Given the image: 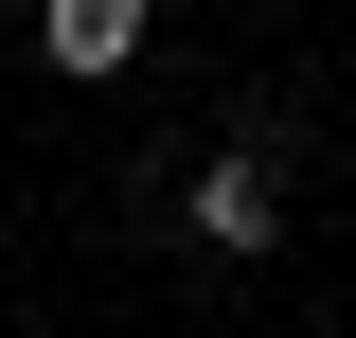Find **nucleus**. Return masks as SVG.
Here are the masks:
<instances>
[{
    "label": "nucleus",
    "mask_w": 356,
    "mask_h": 338,
    "mask_svg": "<svg viewBox=\"0 0 356 338\" xmlns=\"http://www.w3.org/2000/svg\"><path fill=\"white\" fill-rule=\"evenodd\" d=\"M36 54L54 72H125L143 54V0H36Z\"/></svg>",
    "instance_id": "nucleus-1"
},
{
    "label": "nucleus",
    "mask_w": 356,
    "mask_h": 338,
    "mask_svg": "<svg viewBox=\"0 0 356 338\" xmlns=\"http://www.w3.org/2000/svg\"><path fill=\"white\" fill-rule=\"evenodd\" d=\"M196 232H214V250H267V232H285V178H267V161H214V178H196Z\"/></svg>",
    "instance_id": "nucleus-2"
}]
</instances>
